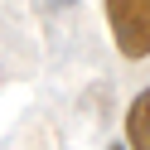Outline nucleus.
Returning a JSON list of instances; mask_svg holds the SVG:
<instances>
[{"instance_id":"f03ea898","label":"nucleus","mask_w":150,"mask_h":150,"mask_svg":"<svg viewBox=\"0 0 150 150\" xmlns=\"http://www.w3.org/2000/svg\"><path fill=\"white\" fill-rule=\"evenodd\" d=\"M126 145L131 150H150V87L136 92V102L126 111Z\"/></svg>"},{"instance_id":"f257e3e1","label":"nucleus","mask_w":150,"mask_h":150,"mask_svg":"<svg viewBox=\"0 0 150 150\" xmlns=\"http://www.w3.org/2000/svg\"><path fill=\"white\" fill-rule=\"evenodd\" d=\"M107 24L121 58H150V0H107Z\"/></svg>"},{"instance_id":"7ed1b4c3","label":"nucleus","mask_w":150,"mask_h":150,"mask_svg":"<svg viewBox=\"0 0 150 150\" xmlns=\"http://www.w3.org/2000/svg\"><path fill=\"white\" fill-rule=\"evenodd\" d=\"M53 5H68V0H53Z\"/></svg>"}]
</instances>
